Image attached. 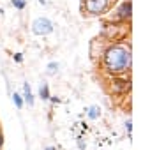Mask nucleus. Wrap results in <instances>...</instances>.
Masks as SVG:
<instances>
[{
  "label": "nucleus",
  "mask_w": 150,
  "mask_h": 150,
  "mask_svg": "<svg viewBox=\"0 0 150 150\" xmlns=\"http://www.w3.org/2000/svg\"><path fill=\"white\" fill-rule=\"evenodd\" d=\"M104 76H127L132 69V48L131 39L106 42L101 57L96 64Z\"/></svg>",
  "instance_id": "f257e3e1"
},
{
  "label": "nucleus",
  "mask_w": 150,
  "mask_h": 150,
  "mask_svg": "<svg viewBox=\"0 0 150 150\" xmlns=\"http://www.w3.org/2000/svg\"><path fill=\"white\" fill-rule=\"evenodd\" d=\"M101 39L106 42H117L131 39V23H115V21H103L101 23Z\"/></svg>",
  "instance_id": "f03ea898"
},
{
  "label": "nucleus",
  "mask_w": 150,
  "mask_h": 150,
  "mask_svg": "<svg viewBox=\"0 0 150 150\" xmlns=\"http://www.w3.org/2000/svg\"><path fill=\"white\" fill-rule=\"evenodd\" d=\"M118 0H80V13L83 18H101L106 16Z\"/></svg>",
  "instance_id": "7ed1b4c3"
},
{
  "label": "nucleus",
  "mask_w": 150,
  "mask_h": 150,
  "mask_svg": "<svg viewBox=\"0 0 150 150\" xmlns=\"http://www.w3.org/2000/svg\"><path fill=\"white\" fill-rule=\"evenodd\" d=\"M132 20V2L131 0H122L117 2V6L108 13L106 21H115V23H131Z\"/></svg>",
  "instance_id": "20e7f679"
},
{
  "label": "nucleus",
  "mask_w": 150,
  "mask_h": 150,
  "mask_svg": "<svg viewBox=\"0 0 150 150\" xmlns=\"http://www.w3.org/2000/svg\"><path fill=\"white\" fill-rule=\"evenodd\" d=\"M131 74L127 76H108V92L111 96H129L131 92Z\"/></svg>",
  "instance_id": "39448f33"
},
{
  "label": "nucleus",
  "mask_w": 150,
  "mask_h": 150,
  "mask_svg": "<svg viewBox=\"0 0 150 150\" xmlns=\"http://www.w3.org/2000/svg\"><path fill=\"white\" fill-rule=\"evenodd\" d=\"M30 28H32V34H34V35L44 37V35H50V34L53 32V23H51L50 18L41 16V18H35V20L32 21Z\"/></svg>",
  "instance_id": "423d86ee"
},
{
  "label": "nucleus",
  "mask_w": 150,
  "mask_h": 150,
  "mask_svg": "<svg viewBox=\"0 0 150 150\" xmlns=\"http://www.w3.org/2000/svg\"><path fill=\"white\" fill-rule=\"evenodd\" d=\"M21 97H23V101H25V104L27 106H34V92H32V87H30V83L28 81H25L23 83V94H21Z\"/></svg>",
  "instance_id": "0eeeda50"
},
{
  "label": "nucleus",
  "mask_w": 150,
  "mask_h": 150,
  "mask_svg": "<svg viewBox=\"0 0 150 150\" xmlns=\"http://www.w3.org/2000/svg\"><path fill=\"white\" fill-rule=\"evenodd\" d=\"M50 97H51V94H50V85H48V83H41V87H39V99L44 101V103H48Z\"/></svg>",
  "instance_id": "6e6552de"
},
{
  "label": "nucleus",
  "mask_w": 150,
  "mask_h": 150,
  "mask_svg": "<svg viewBox=\"0 0 150 150\" xmlns=\"http://www.w3.org/2000/svg\"><path fill=\"white\" fill-rule=\"evenodd\" d=\"M85 113H87L88 120H97V118L101 117V108H99V106H88V108L85 110Z\"/></svg>",
  "instance_id": "1a4fd4ad"
},
{
  "label": "nucleus",
  "mask_w": 150,
  "mask_h": 150,
  "mask_svg": "<svg viewBox=\"0 0 150 150\" xmlns=\"http://www.w3.org/2000/svg\"><path fill=\"white\" fill-rule=\"evenodd\" d=\"M13 103H14V106H16L18 110H21V108L25 106V101H23V97H21L20 92H13Z\"/></svg>",
  "instance_id": "9d476101"
},
{
  "label": "nucleus",
  "mask_w": 150,
  "mask_h": 150,
  "mask_svg": "<svg viewBox=\"0 0 150 150\" xmlns=\"http://www.w3.org/2000/svg\"><path fill=\"white\" fill-rule=\"evenodd\" d=\"M11 6L16 9V11H23L27 7V0H11Z\"/></svg>",
  "instance_id": "9b49d317"
},
{
  "label": "nucleus",
  "mask_w": 150,
  "mask_h": 150,
  "mask_svg": "<svg viewBox=\"0 0 150 150\" xmlns=\"http://www.w3.org/2000/svg\"><path fill=\"white\" fill-rule=\"evenodd\" d=\"M58 67H60L58 62H50V64L46 65V72H48V74H55V72L58 71Z\"/></svg>",
  "instance_id": "f8f14e48"
},
{
  "label": "nucleus",
  "mask_w": 150,
  "mask_h": 150,
  "mask_svg": "<svg viewBox=\"0 0 150 150\" xmlns=\"http://www.w3.org/2000/svg\"><path fill=\"white\" fill-rule=\"evenodd\" d=\"M124 127H125V131H127V136L131 138V134H132V122H131L129 118L124 122Z\"/></svg>",
  "instance_id": "ddd939ff"
},
{
  "label": "nucleus",
  "mask_w": 150,
  "mask_h": 150,
  "mask_svg": "<svg viewBox=\"0 0 150 150\" xmlns=\"http://www.w3.org/2000/svg\"><path fill=\"white\" fill-rule=\"evenodd\" d=\"M13 60H14L16 64H21V62H23V53H14V55H13Z\"/></svg>",
  "instance_id": "4468645a"
},
{
  "label": "nucleus",
  "mask_w": 150,
  "mask_h": 150,
  "mask_svg": "<svg viewBox=\"0 0 150 150\" xmlns=\"http://www.w3.org/2000/svg\"><path fill=\"white\" fill-rule=\"evenodd\" d=\"M85 146H87V145H85V139H83V138H78V148H80V150H85Z\"/></svg>",
  "instance_id": "2eb2a0df"
},
{
  "label": "nucleus",
  "mask_w": 150,
  "mask_h": 150,
  "mask_svg": "<svg viewBox=\"0 0 150 150\" xmlns=\"http://www.w3.org/2000/svg\"><path fill=\"white\" fill-rule=\"evenodd\" d=\"M50 103H53V104H60V97H57V96H51V97H50Z\"/></svg>",
  "instance_id": "dca6fc26"
},
{
  "label": "nucleus",
  "mask_w": 150,
  "mask_h": 150,
  "mask_svg": "<svg viewBox=\"0 0 150 150\" xmlns=\"http://www.w3.org/2000/svg\"><path fill=\"white\" fill-rule=\"evenodd\" d=\"M4 148V132H0V150Z\"/></svg>",
  "instance_id": "f3484780"
},
{
  "label": "nucleus",
  "mask_w": 150,
  "mask_h": 150,
  "mask_svg": "<svg viewBox=\"0 0 150 150\" xmlns=\"http://www.w3.org/2000/svg\"><path fill=\"white\" fill-rule=\"evenodd\" d=\"M44 150H57V148H55V146H53V145H50V146H46V148H44Z\"/></svg>",
  "instance_id": "a211bd4d"
},
{
  "label": "nucleus",
  "mask_w": 150,
  "mask_h": 150,
  "mask_svg": "<svg viewBox=\"0 0 150 150\" xmlns=\"http://www.w3.org/2000/svg\"><path fill=\"white\" fill-rule=\"evenodd\" d=\"M0 14H4V9H2V7H0Z\"/></svg>",
  "instance_id": "6ab92c4d"
},
{
  "label": "nucleus",
  "mask_w": 150,
  "mask_h": 150,
  "mask_svg": "<svg viewBox=\"0 0 150 150\" xmlns=\"http://www.w3.org/2000/svg\"><path fill=\"white\" fill-rule=\"evenodd\" d=\"M0 132H2V124H0Z\"/></svg>",
  "instance_id": "aec40b11"
}]
</instances>
